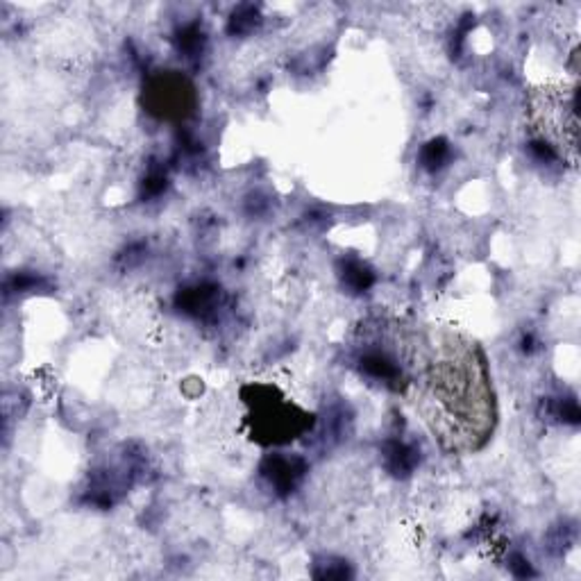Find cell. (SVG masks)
Returning <instances> with one entry per match:
<instances>
[{
    "label": "cell",
    "mask_w": 581,
    "mask_h": 581,
    "mask_svg": "<svg viewBox=\"0 0 581 581\" xmlns=\"http://www.w3.org/2000/svg\"><path fill=\"white\" fill-rule=\"evenodd\" d=\"M141 102L150 116L169 123L187 120L198 107L193 82L180 71H157L143 85Z\"/></svg>",
    "instance_id": "4"
},
{
    "label": "cell",
    "mask_w": 581,
    "mask_h": 581,
    "mask_svg": "<svg viewBox=\"0 0 581 581\" xmlns=\"http://www.w3.org/2000/svg\"><path fill=\"white\" fill-rule=\"evenodd\" d=\"M577 87L543 85L527 96V125L532 148L547 160H561L570 166L579 164V123Z\"/></svg>",
    "instance_id": "2"
},
{
    "label": "cell",
    "mask_w": 581,
    "mask_h": 581,
    "mask_svg": "<svg viewBox=\"0 0 581 581\" xmlns=\"http://www.w3.org/2000/svg\"><path fill=\"white\" fill-rule=\"evenodd\" d=\"M411 387L418 413L443 452L472 454L491 441L497 425L495 390L484 350L468 334L436 332Z\"/></svg>",
    "instance_id": "1"
},
{
    "label": "cell",
    "mask_w": 581,
    "mask_h": 581,
    "mask_svg": "<svg viewBox=\"0 0 581 581\" xmlns=\"http://www.w3.org/2000/svg\"><path fill=\"white\" fill-rule=\"evenodd\" d=\"M202 32L198 30V26H189L184 27L182 35H180V53H187V57H193L195 53L202 50Z\"/></svg>",
    "instance_id": "11"
},
{
    "label": "cell",
    "mask_w": 581,
    "mask_h": 581,
    "mask_svg": "<svg viewBox=\"0 0 581 581\" xmlns=\"http://www.w3.org/2000/svg\"><path fill=\"white\" fill-rule=\"evenodd\" d=\"M306 472V463L300 457L273 454L262 463V475L280 495H289L297 488Z\"/></svg>",
    "instance_id": "5"
},
{
    "label": "cell",
    "mask_w": 581,
    "mask_h": 581,
    "mask_svg": "<svg viewBox=\"0 0 581 581\" xmlns=\"http://www.w3.org/2000/svg\"><path fill=\"white\" fill-rule=\"evenodd\" d=\"M218 296L221 289L212 285H200L193 289H184L178 296V306L187 314L193 316H207L209 311H213L218 306Z\"/></svg>",
    "instance_id": "6"
},
{
    "label": "cell",
    "mask_w": 581,
    "mask_h": 581,
    "mask_svg": "<svg viewBox=\"0 0 581 581\" xmlns=\"http://www.w3.org/2000/svg\"><path fill=\"white\" fill-rule=\"evenodd\" d=\"M450 146L445 139H431L420 152V161L427 171H439L441 166L448 164Z\"/></svg>",
    "instance_id": "9"
},
{
    "label": "cell",
    "mask_w": 581,
    "mask_h": 581,
    "mask_svg": "<svg viewBox=\"0 0 581 581\" xmlns=\"http://www.w3.org/2000/svg\"><path fill=\"white\" fill-rule=\"evenodd\" d=\"M341 277H343V285L350 286L355 293L366 291L375 282L373 271H370L366 264L357 262V259H348V262H343Z\"/></svg>",
    "instance_id": "8"
},
{
    "label": "cell",
    "mask_w": 581,
    "mask_h": 581,
    "mask_svg": "<svg viewBox=\"0 0 581 581\" xmlns=\"http://www.w3.org/2000/svg\"><path fill=\"white\" fill-rule=\"evenodd\" d=\"M257 23H259L257 9L250 7V5H245V7L239 9V12L232 14L230 32H239V35H244V32L253 30V27L257 26Z\"/></svg>",
    "instance_id": "10"
},
{
    "label": "cell",
    "mask_w": 581,
    "mask_h": 581,
    "mask_svg": "<svg viewBox=\"0 0 581 581\" xmlns=\"http://www.w3.org/2000/svg\"><path fill=\"white\" fill-rule=\"evenodd\" d=\"M248 407L250 439L259 445H285L300 439L314 427V413L305 411L291 399H286L275 387L266 384H248L241 390Z\"/></svg>",
    "instance_id": "3"
},
{
    "label": "cell",
    "mask_w": 581,
    "mask_h": 581,
    "mask_svg": "<svg viewBox=\"0 0 581 581\" xmlns=\"http://www.w3.org/2000/svg\"><path fill=\"white\" fill-rule=\"evenodd\" d=\"M420 452H416V448L404 441H389L387 448H384V462H387V468L393 475H411L413 468L418 466Z\"/></svg>",
    "instance_id": "7"
}]
</instances>
